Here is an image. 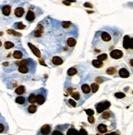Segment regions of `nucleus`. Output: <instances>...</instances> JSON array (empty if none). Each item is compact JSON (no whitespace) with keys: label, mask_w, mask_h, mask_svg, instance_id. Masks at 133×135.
Wrapping results in <instances>:
<instances>
[{"label":"nucleus","mask_w":133,"mask_h":135,"mask_svg":"<svg viewBox=\"0 0 133 135\" xmlns=\"http://www.w3.org/2000/svg\"><path fill=\"white\" fill-rule=\"evenodd\" d=\"M52 134V126L51 124H44L42 126L36 135H51Z\"/></svg>","instance_id":"f257e3e1"},{"label":"nucleus","mask_w":133,"mask_h":135,"mask_svg":"<svg viewBox=\"0 0 133 135\" xmlns=\"http://www.w3.org/2000/svg\"><path fill=\"white\" fill-rule=\"evenodd\" d=\"M109 107H110V102L109 101H103V102H99L95 105V108H96L97 113H101L103 112L105 110L108 109Z\"/></svg>","instance_id":"f03ea898"},{"label":"nucleus","mask_w":133,"mask_h":135,"mask_svg":"<svg viewBox=\"0 0 133 135\" xmlns=\"http://www.w3.org/2000/svg\"><path fill=\"white\" fill-rule=\"evenodd\" d=\"M122 56H123V53H122V51L120 50H118V49H115V50H113L110 53V57L112 58H114V59H120Z\"/></svg>","instance_id":"7ed1b4c3"},{"label":"nucleus","mask_w":133,"mask_h":135,"mask_svg":"<svg viewBox=\"0 0 133 135\" xmlns=\"http://www.w3.org/2000/svg\"><path fill=\"white\" fill-rule=\"evenodd\" d=\"M46 101V94L43 95V93H38L36 95V102L38 105H43Z\"/></svg>","instance_id":"20e7f679"},{"label":"nucleus","mask_w":133,"mask_h":135,"mask_svg":"<svg viewBox=\"0 0 133 135\" xmlns=\"http://www.w3.org/2000/svg\"><path fill=\"white\" fill-rule=\"evenodd\" d=\"M118 74H119V76L122 78H128L130 75V73L129 71H128L126 69V68H121V69L119 70V71H118Z\"/></svg>","instance_id":"39448f33"},{"label":"nucleus","mask_w":133,"mask_h":135,"mask_svg":"<svg viewBox=\"0 0 133 135\" xmlns=\"http://www.w3.org/2000/svg\"><path fill=\"white\" fill-rule=\"evenodd\" d=\"M97 130H98L100 134H105L108 131V128H107V126L105 124H100L97 126Z\"/></svg>","instance_id":"423d86ee"},{"label":"nucleus","mask_w":133,"mask_h":135,"mask_svg":"<svg viewBox=\"0 0 133 135\" xmlns=\"http://www.w3.org/2000/svg\"><path fill=\"white\" fill-rule=\"evenodd\" d=\"M130 37L128 35H125L123 38V42H122V46L125 49L129 48V43H130Z\"/></svg>","instance_id":"0eeeda50"},{"label":"nucleus","mask_w":133,"mask_h":135,"mask_svg":"<svg viewBox=\"0 0 133 135\" xmlns=\"http://www.w3.org/2000/svg\"><path fill=\"white\" fill-rule=\"evenodd\" d=\"M29 47H30V49L32 50V52L34 53V54L35 56H37V57H41V53H40V52H39V50L38 48H37L36 47H34V45L32 44V43H29Z\"/></svg>","instance_id":"6e6552de"},{"label":"nucleus","mask_w":133,"mask_h":135,"mask_svg":"<svg viewBox=\"0 0 133 135\" xmlns=\"http://www.w3.org/2000/svg\"><path fill=\"white\" fill-rule=\"evenodd\" d=\"M101 39L104 42H109L111 40V36L107 32H101Z\"/></svg>","instance_id":"1a4fd4ad"},{"label":"nucleus","mask_w":133,"mask_h":135,"mask_svg":"<svg viewBox=\"0 0 133 135\" xmlns=\"http://www.w3.org/2000/svg\"><path fill=\"white\" fill-rule=\"evenodd\" d=\"M81 88H82V93H84V94H89V93H91V87L89 86L88 84H84L82 85V87H81Z\"/></svg>","instance_id":"9d476101"},{"label":"nucleus","mask_w":133,"mask_h":135,"mask_svg":"<svg viewBox=\"0 0 133 135\" xmlns=\"http://www.w3.org/2000/svg\"><path fill=\"white\" fill-rule=\"evenodd\" d=\"M51 61H52L54 65H57V66H60L63 63V60L60 57H54L52 58V60H51Z\"/></svg>","instance_id":"9b49d317"},{"label":"nucleus","mask_w":133,"mask_h":135,"mask_svg":"<svg viewBox=\"0 0 133 135\" xmlns=\"http://www.w3.org/2000/svg\"><path fill=\"white\" fill-rule=\"evenodd\" d=\"M25 18L28 21H33L35 18V15L32 11H29L28 12H27V15H26Z\"/></svg>","instance_id":"f8f14e48"},{"label":"nucleus","mask_w":133,"mask_h":135,"mask_svg":"<svg viewBox=\"0 0 133 135\" xmlns=\"http://www.w3.org/2000/svg\"><path fill=\"white\" fill-rule=\"evenodd\" d=\"M8 130V126L6 123H2L0 122V134L7 132Z\"/></svg>","instance_id":"ddd939ff"},{"label":"nucleus","mask_w":133,"mask_h":135,"mask_svg":"<svg viewBox=\"0 0 133 135\" xmlns=\"http://www.w3.org/2000/svg\"><path fill=\"white\" fill-rule=\"evenodd\" d=\"M25 10L23 9L22 7H17L15 10V15L17 16V17H21V16L24 15Z\"/></svg>","instance_id":"4468645a"},{"label":"nucleus","mask_w":133,"mask_h":135,"mask_svg":"<svg viewBox=\"0 0 133 135\" xmlns=\"http://www.w3.org/2000/svg\"><path fill=\"white\" fill-rule=\"evenodd\" d=\"M3 13L5 16H9L11 13V7L9 5H6L3 7Z\"/></svg>","instance_id":"2eb2a0df"},{"label":"nucleus","mask_w":133,"mask_h":135,"mask_svg":"<svg viewBox=\"0 0 133 135\" xmlns=\"http://www.w3.org/2000/svg\"><path fill=\"white\" fill-rule=\"evenodd\" d=\"M51 135H64V128L63 129H60L59 126H57V127H56L55 130L52 132Z\"/></svg>","instance_id":"dca6fc26"},{"label":"nucleus","mask_w":133,"mask_h":135,"mask_svg":"<svg viewBox=\"0 0 133 135\" xmlns=\"http://www.w3.org/2000/svg\"><path fill=\"white\" fill-rule=\"evenodd\" d=\"M111 115H113L112 112H110L109 111H106L104 112L102 115H101V118L103 120H107V119H109V117H111Z\"/></svg>","instance_id":"f3484780"},{"label":"nucleus","mask_w":133,"mask_h":135,"mask_svg":"<svg viewBox=\"0 0 133 135\" xmlns=\"http://www.w3.org/2000/svg\"><path fill=\"white\" fill-rule=\"evenodd\" d=\"M28 101H29V102L31 103V104L36 103V95H35L34 93H31L28 97Z\"/></svg>","instance_id":"a211bd4d"},{"label":"nucleus","mask_w":133,"mask_h":135,"mask_svg":"<svg viewBox=\"0 0 133 135\" xmlns=\"http://www.w3.org/2000/svg\"><path fill=\"white\" fill-rule=\"evenodd\" d=\"M92 65L95 66V68H101L103 66V61H101L99 60H93L92 61Z\"/></svg>","instance_id":"6ab92c4d"},{"label":"nucleus","mask_w":133,"mask_h":135,"mask_svg":"<svg viewBox=\"0 0 133 135\" xmlns=\"http://www.w3.org/2000/svg\"><path fill=\"white\" fill-rule=\"evenodd\" d=\"M67 45L70 47H74L76 45V40L74 38H69L67 39Z\"/></svg>","instance_id":"aec40b11"},{"label":"nucleus","mask_w":133,"mask_h":135,"mask_svg":"<svg viewBox=\"0 0 133 135\" xmlns=\"http://www.w3.org/2000/svg\"><path fill=\"white\" fill-rule=\"evenodd\" d=\"M25 92V88L24 86H20L16 89V93H17V94H19V95L23 94Z\"/></svg>","instance_id":"412c9836"},{"label":"nucleus","mask_w":133,"mask_h":135,"mask_svg":"<svg viewBox=\"0 0 133 135\" xmlns=\"http://www.w3.org/2000/svg\"><path fill=\"white\" fill-rule=\"evenodd\" d=\"M13 57L14 58H16V59H21L23 57V54L21 52H20V51H15L13 53Z\"/></svg>","instance_id":"4be33fe9"},{"label":"nucleus","mask_w":133,"mask_h":135,"mask_svg":"<svg viewBox=\"0 0 133 135\" xmlns=\"http://www.w3.org/2000/svg\"><path fill=\"white\" fill-rule=\"evenodd\" d=\"M36 111H37V107L35 105H30V107H28V111H29V113H30V114L35 113Z\"/></svg>","instance_id":"5701e85b"},{"label":"nucleus","mask_w":133,"mask_h":135,"mask_svg":"<svg viewBox=\"0 0 133 135\" xmlns=\"http://www.w3.org/2000/svg\"><path fill=\"white\" fill-rule=\"evenodd\" d=\"M16 102L18 103V104H25V99L24 97H18L16 98Z\"/></svg>","instance_id":"b1692460"},{"label":"nucleus","mask_w":133,"mask_h":135,"mask_svg":"<svg viewBox=\"0 0 133 135\" xmlns=\"http://www.w3.org/2000/svg\"><path fill=\"white\" fill-rule=\"evenodd\" d=\"M99 89V84H95V83H93L91 85V90L92 91V93H96Z\"/></svg>","instance_id":"393cba45"},{"label":"nucleus","mask_w":133,"mask_h":135,"mask_svg":"<svg viewBox=\"0 0 133 135\" xmlns=\"http://www.w3.org/2000/svg\"><path fill=\"white\" fill-rule=\"evenodd\" d=\"M78 130H76L75 128H70V129H68L67 131V135H78Z\"/></svg>","instance_id":"a878e982"},{"label":"nucleus","mask_w":133,"mask_h":135,"mask_svg":"<svg viewBox=\"0 0 133 135\" xmlns=\"http://www.w3.org/2000/svg\"><path fill=\"white\" fill-rule=\"evenodd\" d=\"M43 28H42V26H40V25H39L38 26V29H37V30L35 31V33H34V35L36 37H39L41 35V34H42L43 33Z\"/></svg>","instance_id":"bb28decb"},{"label":"nucleus","mask_w":133,"mask_h":135,"mask_svg":"<svg viewBox=\"0 0 133 135\" xmlns=\"http://www.w3.org/2000/svg\"><path fill=\"white\" fill-rule=\"evenodd\" d=\"M19 71L20 72V73L25 74V73H27V72L29 71V69L27 68V66H19Z\"/></svg>","instance_id":"cd10ccee"},{"label":"nucleus","mask_w":133,"mask_h":135,"mask_svg":"<svg viewBox=\"0 0 133 135\" xmlns=\"http://www.w3.org/2000/svg\"><path fill=\"white\" fill-rule=\"evenodd\" d=\"M77 73V70L75 69V68L72 67V68H70V69L68 70V74L70 76L74 75V74H75Z\"/></svg>","instance_id":"c85d7f7f"},{"label":"nucleus","mask_w":133,"mask_h":135,"mask_svg":"<svg viewBox=\"0 0 133 135\" xmlns=\"http://www.w3.org/2000/svg\"><path fill=\"white\" fill-rule=\"evenodd\" d=\"M106 59H107V54H105V53L101 54V55L98 56V57H97V60H99V61H103Z\"/></svg>","instance_id":"c756f323"},{"label":"nucleus","mask_w":133,"mask_h":135,"mask_svg":"<svg viewBox=\"0 0 133 135\" xmlns=\"http://www.w3.org/2000/svg\"><path fill=\"white\" fill-rule=\"evenodd\" d=\"M4 47H5L6 49H10L14 47V44L11 42H6L5 44H4Z\"/></svg>","instance_id":"7c9ffc66"},{"label":"nucleus","mask_w":133,"mask_h":135,"mask_svg":"<svg viewBox=\"0 0 133 135\" xmlns=\"http://www.w3.org/2000/svg\"><path fill=\"white\" fill-rule=\"evenodd\" d=\"M115 71H116L115 68L110 67V68H109V69L107 70V74H114V73H115Z\"/></svg>","instance_id":"2f4dec72"},{"label":"nucleus","mask_w":133,"mask_h":135,"mask_svg":"<svg viewBox=\"0 0 133 135\" xmlns=\"http://www.w3.org/2000/svg\"><path fill=\"white\" fill-rule=\"evenodd\" d=\"M114 95H115V97H117V98H119V99L125 97V94H124L123 93H116Z\"/></svg>","instance_id":"473e14b6"},{"label":"nucleus","mask_w":133,"mask_h":135,"mask_svg":"<svg viewBox=\"0 0 133 135\" xmlns=\"http://www.w3.org/2000/svg\"><path fill=\"white\" fill-rule=\"evenodd\" d=\"M72 97H74L75 100H78V99L80 98V95H79V93H78V92H74V93H72Z\"/></svg>","instance_id":"72a5a7b5"},{"label":"nucleus","mask_w":133,"mask_h":135,"mask_svg":"<svg viewBox=\"0 0 133 135\" xmlns=\"http://www.w3.org/2000/svg\"><path fill=\"white\" fill-rule=\"evenodd\" d=\"M78 135H88V134L84 128H81L78 133Z\"/></svg>","instance_id":"f704fd0d"},{"label":"nucleus","mask_w":133,"mask_h":135,"mask_svg":"<svg viewBox=\"0 0 133 135\" xmlns=\"http://www.w3.org/2000/svg\"><path fill=\"white\" fill-rule=\"evenodd\" d=\"M70 25H71V23H70V21H64V22H62V26H63L64 28H68V27L70 26Z\"/></svg>","instance_id":"c9c22d12"},{"label":"nucleus","mask_w":133,"mask_h":135,"mask_svg":"<svg viewBox=\"0 0 133 135\" xmlns=\"http://www.w3.org/2000/svg\"><path fill=\"white\" fill-rule=\"evenodd\" d=\"M86 113L88 114V116H92L94 115V111H92L91 109H88L86 110Z\"/></svg>","instance_id":"e433bc0d"},{"label":"nucleus","mask_w":133,"mask_h":135,"mask_svg":"<svg viewBox=\"0 0 133 135\" xmlns=\"http://www.w3.org/2000/svg\"><path fill=\"white\" fill-rule=\"evenodd\" d=\"M129 48H131V49H133V38H131V39H130Z\"/></svg>","instance_id":"4c0bfd02"},{"label":"nucleus","mask_w":133,"mask_h":135,"mask_svg":"<svg viewBox=\"0 0 133 135\" xmlns=\"http://www.w3.org/2000/svg\"><path fill=\"white\" fill-rule=\"evenodd\" d=\"M16 26H17L16 27H17L18 29H24L25 28V26L22 23H17L16 24Z\"/></svg>","instance_id":"58836bf2"},{"label":"nucleus","mask_w":133,"mask_h":135,"mask_svg":"<svg viewBox=\"0 0 133 135\" xmlns=\"http://www.w3.org/2000/svg\"><path fill=\"white\" fill-rule=\"evenodd\" d=\"M88 121L90 122V123L93 124V123H94V121H95L94 117H92V116H89V117H88Z\"/></svg>","instance_id":"ea45409f"},{"label":"nucleus","mask_w":133,"mask_h":135,"mask_svg":"<svg viewBox=\"0 0 133 135\" xmlns=\"http://www.w3.org/2000/svg\"><path fill=\"white\" fill-rule=\"evenodd\" d=\"M69 102H70L73 107H76V102L74 101H73L72 99H70V100H69Z\"/></svg>","instance_id":"a19ab883"},{"label":"nucleus","mask_w":133,"mask_h":135,"mask_svg":"<svg viewBox=\"0 0 133 135\" xmlns=\"http://www.w3.org/2000/svg\"><path fill=\"white\" fill-rule=\"evenodd\" d=\"M130 66L133 69V58H132V59L130 60Z\"/></svg>","instance_id":"79ce46f5"},{"label":"nucleus","mask_w":133,"mask_h":135,"mask_svg":"<svg viewBox=\"0 0 133 135\" xmlns=\"http://www.w3.org/2000/svg\"><path fill=\"white\" fill-rule=\"evenodd\" d=\"M106 135H118V133H110V134H106Z\"/></svg>","instance_id":"37998d69"},{"label":"nucleus","mask_w":133,"mask_h":135,"mask_svg":"<svg viewBox=\"0 0 133 135\" xmlns=\"http://www.w3.org/2000/svg\"><path fill=\"white\" fill-rule=\"evenodd\" d=\"M84 6H85V7H92V6H91V4H88V3H85Z\"/></svg>","instance_id":"c03bdc74"},{"label":"nucleus","mask_w":133,"mask_h":135,"mask_svg":"<svg viewBox=\"0 0 133 135\" xmlns=\"http://www.w3.org/2000/svg\"><path fill=\"white\" fill-rule=\"evenodd\" d=\"M63 3H64V4H65V5H68V6H70V3H68V2H65V1H64V2H63Z\"/></svg>","instance_id":"a18cd8bd"},{"label":"nucleus","mask_w":133,"mask_h":135,"mask_svg":"<svg viewBox=\"0 0 133 135\" xmlns=\"http://www.w3.org/2000/svg\"><path fill=\"white\" fill-rule=\"evenodd\" d=\"M1 45H2V43H1V41H0V47H1Z\"/></svg>","instance_id":"49530a36"}]
</instances>
